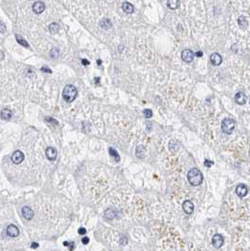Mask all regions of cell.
<instances>
[{
  "mask_svg": "<svg viewBox=\"0 0 250 251\" xmlns=\"http://www.w3.org/2000/svg\"><path fill=\"white\" fill-rule=\"evenodd\" d=\"M6 32V25L2 22H0V33H5Z\"/></svg>",
  "mask_w": 250,
  "mask_h": 251,
  "instance_id": "4316f807",
  "label": "cell"
},
{
  "mask_svg": "<svg viewBox=\"0 0 250 251\" xmlns=\"http://www.w3.org/2000/svg\"><path fill=\"white\" fill-rule=\"evenodd\" d=\"M182 208H184V211L186 214H191L194 211V204L190 200H185L184 204H182Z\"/></svg>",
  "mask_w": 250,
  "mask_h": 251,
  "instance_id": "7c38bea8",
  "label": "cell"
},
{
  "mask_svg": "<svg viewBox=\"0 0 250 251\" xmlns=\"http://www.w3.org/2000/svg\"><path fill=\"white\" fill-rule=\"evenodd\" d=\"M236 194L239 197H244L247 194V187L244 185H239L236 187Z\"/></svg>",
  "mask_w": 250,
  "mask_h": 251,
  "instance_id": "5bb4252c",
  "label": "cell"
},
{
  "mask_svg": "<svg viewBox=\"0 0 250 251\" xmlns=\"http://www.w3.org/2000/svg\"><path fill=\"white\" fill-rule=\"evenodd\" d=\"M86 232H87V230H86V228H80L78 230V233L80 235H85V234H86Z\"/></svg>",
  "mask_w": 250,
  "mask_h": 251,
  "instance_id": "83f0119b",
  "label": "cell"
},
{
  "mask_svg": "<svg viewBox=\"0 0 250 251\" xmlns=\"http://www.w3.org/2000/svg\"><path fill=\"white\" fill-rule=\"evenodd\" d=\"M187 179H188L189 183H191L192 185L198 186V185L202 183L203 175H202L201 171L198 170V168H192L191 170L188 171V174H187Z\"/></svg>",
  "mask_w": 250,
  "mask_h": 251,
  "instance_id": "6da1fadb",
  "label": "cell"
},
{
  "mask_svg": "<svg viewBox=\"0 0 250 251\" xmlns=\"http://www.w3.org/2000/svg\"><path fill=\"white\" fill-rule=\"evenodd\" d=\"M15 38H16L17 42L19 43V44H21V45H23V46H25V47H28V42H26L25 39L22 38L20 35L16 34V35H15Z\"/></svg>",
  "mask_w": 250,
  "mask_h": 251,
  "instance_id": "44dd1931",
  "label": "cell"
},
{
  "mask_svg": "<svg viewBox=\"0 0 250 251\" xmlns=\"http://www.w3.org/2000/svg\"><path fill=\"white\" fill-rule=\"evenodd\" d=\"M100 25H101V28H102L108 29L109 28H111V25H112V23H111L110 20H108V19H104V20L101 21Z\"/></svg>",
  "mask_w": 250,
  "mask_h": 251,
  "instance_id": "ffe728a7",
  "label": "cell"
},
{
  "mask_svg": "<svg viewBox=\"0 0 250 251\" xmlns=\"http://www.w3.org/2000/svg\"><path fill=\"white\" fill-rule=\"evenodd\" d=\"M235 101L238 105H243L246 103V96H245V94L243 92H238L235 95Z\"/></svg>",
  "mask_w": 250,
  "mask_h": 251,
  "instance_id": "4fadbf2b",
  "label": "cell"
},
{
  "mask_svg": "<svg viewBox=\"0 0 250 251\" xmlns=\"http://www.w3.org/2000/svg\"><path fill=\"white\" fill-rule=\"evenodd\" d=\"M22 213H23V216L28 219V220H30V219H32L34 217V212L33 210L28 207V206H25V207L23 208V210H22Z\"/></svg>",
  "mask_w": 250,
  "mask_h": 251,
  "instance_id": "8fae6325",
  "label": "cell"
},
{
  "mask_svg": "<svg viewBox=\"0 0 250 251\" xmlns=\"http://www.w3.org/2000/svg\"><path fill=\"white\" fill-rule=\"evenodd\" d=\"M11 116H12V112H11V110H10V109L4 108V109L1 111V118H2L3 119H6V120L10 119L11 118Z\"/></svg>",
  "mask_w": 250,
  "mask_h": 251,
  "instance_id": "2e32d148",
  "label": "cell"
},
{
  "mask_svg": "<svg viewBox=\"0 0 250 251\" xmlns=\"http://www.w3.org/2000/svg\"><path fill=\"white\" fill-rule=\"evenodd\" d=\"M32 8L36 14H41V13L45 10V5H44V3L42 1H37L33 4Z\"/></svg>",
  "mask_w": 250,
  "mask_h": 251,
  "instance_id": "52a82bcc",
  "label": "cell"
},
{
  "mask_svg": "<svg viewBox=\"0 0 250 251\" xmlns=\"http://www.w3.org/2000/svg\"><path fill=\"white\" fill-rule=\"evenodd\" d=\"M109 153H110L111 156H112V157H114L116 160H117L118 162L120 160V157H119V153H118V151H115L113 148H109Z\"/></svg>",
  "mask_w": 250,
  "mask_h": 251,
  "instance_id": "603a6c76",
  "label": "cell"
},
{
  "mask_svg": "<svg viewBox=\"0 0 250 251\" xmlns=\"http://www.w3.org/2000/svg\"><path fill=\"white\" fill-rule=\"evenodd\" d=\"M30 246H31V248H37L38 246H39V244H37V243H32Z\"/></svg>",
  "mask_w": 250,
  "mask_h": 251,
  "instance_id": "d6a6232c",
  "label": "cell"
},
{
  "mask_svg": "<svg viewBox=\"0 0 250 251\" xmlns=\"http://www.w3.org/2000/svg\"><path fill=\"white\" fill-rule=\"evenodd\" d=\"M82 63H83L84 65H88V64H89V62H88L87 59H83V60H82Z\"/></svg>",
  "mask_w": 250,
  "mask_h": 251,
  "instance_id": "d590c367",
  "label": "cell"
},
{
  "mask_svg": "<svg viewBox=\"0 0 250 251\" xmlns=\"http://www.w3.org/2000/svg\"><path fill=\"white\" fill-rule=\"evenodd\" d=\"M88 242H89V238L88 237H83L82 238V243L84 244V245H87V244H88Z\"/></svg>",
  "mask_w": 250,
  "mask_h": 251,
  "instance_id": "4dcf8cb0",
  "label": "cell"
},
{
  "mask_svg": "<svg viewBox=\"0 0 250 251\" xmlns=\"http://www.w3.org/2000/svg\"><path fill=\"white\" fill-rule=\"evenodd\" d=\"M42 71H46V73H50V74L52 73V71L49 70V69H47V67H42Z\"/></svg>",
  "mask_w": 250,
  "mask_h": 251,
  "instance_id": "1f68e13d",
  "label": "cell"
},
{
  "mask_svg": "<svg viewBox=\"0 0 250 251\" xmlns=\"http://www.w3.org/2000/svg\"><path fill=\"white\" fill-rule=\"evenodd\" d=\"M167 5L170 10H176L180 7V0H168Z\"/></svg>",
  "mask_w": 250,
  "mask_h": 251,
  "instance_id": "9a60e30c",
  "label": "cell"
},
{
  "mask_svg": "<svg viewBox=\"0 0 250 251\" xmlns=\"http://www.w3.org/2000/svg\"><path fill=\"white\" fill-rule=\"evenodd\" d=\"M194 57H195V54L193 53V51L190 50V49H185V50H184L181 53V59L185 62H191L194 59Z\"/></svg>",
  "mask_w": 250,
  "mask_h": 251,
  "instance_id": "5b68a950",
  "label": "cell"
},
{
  "mask_svg": "<svg viewBox=\"0 0 250 251\" xmlns=\"http://www.w3.org/2000/svg\"><path fill=\"white\" fill-rule=\"evenodd\" d=\"M59 50H57L56 48H54L53 50L51 51V53H50V57H52L53 59H56L57 57H59Z\"/></svg>",
  "mask_w": 250,
  "mask_h": 251,
  "instance_id": "d4e9b609",
  "label": "cell"
},
{
  "mask_svg": "<svg viewBox=\"0 0 250 251\" xmlns=\"http://www.w3.org/2000/svg\"><path fill=\"white\" fill-rule=\"evenodd\" d=\"M122 10L126 13H132L133 11V6L129 2H124L122 4Z\"/></svg>",
  "mask_w": 250,
  "mask_h": 251,
  "instance_id": "e0dca14e",
  "label": "cell"
},
{
  "mask_svg": "<svg viewBox=\"0 0 250 251\" xmlns=\"http://www.w3.org/2000/svg\"><path fill=\"white\" fill-rule=\"evenodd\" d=\"M221 128L225 134H231L234 131L235 122L231 119H225L221 123Z\"/></svg>",
  "mask_w": 250,
  "mask_h": 251,
  "instance_id": "3957f363",
  "label": "cell"
},
{
  "mask_svg": "<svg viewBox=\"0 0 250 251\" xmlns=\"http://www.w3.org/2000/svg\"><path fill=\"white\" fill-rule=\"evenodd\" d=\"M210 60H211L212 64L214 66H218L222 63V57L217 53H213L210 57Z\"/></svg>",
  "mask_w": 250,
  "mask_h": 251,
  "instance_id": "9c48e42d",
  "label": "cell"
},
{
  "mask_svg": "<svg viewBox=\"0 0 250 251\" xmlns=\"http://www.w3.org/2000/svg\"><path fill=\"white\" fill-rule=\"evenodd\" d=\"M144 115H145L146 118H151V116H153V111H151L150 109H145Z\"/></svg>",
  "mask_w": 250,
  "mask_h": 251,
  "instance_id": "484cf974",
  "label": "cell"
},
{
  "mask_svg": "<svg viewBox=\"0 0 250 251\" xmlns=\"http://www.w3.org/2000/svg\"><path fill=\"white\" fill-rule=\"evenodd\" d=\"M212 243L215 248H220L223 245V244H224V238L220 234H215L212 240Z\"/></svg>",
  "mask_w": 250,
  "mask_h": 251,
  "instance_id": "8992f818",
  "label": "cell"
},
{
  "mask_svg": "<svg viewBox=\"0 0 250 251\" xmlns=\"http://www.w3.org/2000/svg\"><path fill=\"white\" fill-rule=\"evenodd\" d=\"M60 28V26L59 24L56 23H52L50 25H49V30H50V33L52 34H56L59 32V30Z\"/></svg>",
  "mask_w": 250,
  "mask_h": 251,
  "instance_id": "ac0fdd59",
  "label": "cell"
},
{
  "mask_svg": "<svg viewBox=\"0 0 250 251\" xmlns=\"http://www.w3.org/2000/svg\"><path fill=\"white\" fill-rule=\"evenodd\" d=\"M120 244H121V245H126L127 244V238L125 236H121V238H120Z\"/></svg>",
  "mask_w": 250,
  "mask_h": 251,
  "instance_id": "f546056e",
  "label": "cell"
},
{
  "mask_svg": "<svg viewBox=\"0 0 250 251\" xmlns=\"http://www.w3.org/2000/svg\"><path fill=\"white\" fill-rule=\"evenodd\" d=\"M238 23H239V25H240L241 28H247V21L244 17H243V16L240 17Z\"/></svg>",
  "mask_w": 250,
  "mask_h": 251,
  "instance_id": "7402d4cb",
  "label": "cell"
},
{
  "mask_svg": "<svg viewBox=\"0 0 250 251\" xmlns=\"http://www.w3.org/2000/svg\"><path fill=\"white\" fill-rule=\"evenodd\" d=\"M196 57H202V56H203L202 51H198V52L196 53Z\"/></svg>",
  "mask_w": 250,
  "mask_h": 251,
  "instance_id": "836d02e7",
  "label": "cell"
},
{
  "mask_svg": "<svg viewBox=\"0 0 250 251\" xmlns=\"http://www.w3.org/2000/svg\"><path fill=\"white\" fill-rule=\"evenodd\" d=\"M4 59V53L3 51H0V60H3Z\"/></svg>",
  "mask_w": 250,
  "mask_h": 251,
  "instance_id": "e575fe53",
  "label": "cell"
},
{
  "mask_svg": "<svg viewBox=\"0 0 250 251\" xmlns=\"http://www.w3.org/2000/svg\"><path fill=\"white\" fill-rule=\"evenodd\" d=\"M144 152H145V149L143 146H138L136 148V155L138 156V157H143Z\"/></svg>",
  "mask_w": 250,
  "mask_h": 251,
  "instance_id": "cb8c5ba5",
  "label": "cell"
},
{
  "mask_svg": "<svg viewBox=\"0 0 250 251\" xmlns=\"http://www.w3.org/2000/svg\"><path fill=\"white\" fill-rule=\"evenodd\" d=\"M20 231L15 225H10L7 228V234L10 237H17L19 235Z\"/></svg>",
  "mask_w": 250,
  "mask_h": 251,
  "instance_id": "ba28073f",
  "label": "cell"
},
{
  "mask_svg": "<svg viewBox=\"0 0 250 251\" xmlns=\"http://www.w3.org/2000/svg\"><path fill=\"white\" fill-rule=\"evenodd\" d=\"M77 88L73 85H67L62 91V97L66 102L71 103L75 100V98L77 97Z\"/></svg>",
  "mask_w": 250,
  "mask_h": 251,
  "instance_id": "7a4b0ae2",
  "label": "cell"
},
{
  "mask_svg": "<svg viewBox=\"0 0 250 251\" xmlns=\"http://www.w3.org/2000/svg\"><path fill=\"white\" fill-rule=\"evenodd\" d=\"M45 154H46V157L49 160L54 161V160H56L57 153H56V149H54L53 147H48L47 149L45 150Z\"/></svg>",
  "mask_w": 250,
  "mask_h": 251,
  "instance_id": "30bf717a",
  "label": "cell"
},
{
  "mask_svg": "<svg viewBox=\"0 0 250 251\" xmlns=\"http://www.w3.org/2000/svg\"><path fill=\"white\" fill-rule=\"evenodd\" d=\"M204 165H206V167H208V168H211L212 165H213V161H210V160H206L204 162Z\"/></svg>",
  "mask_w": 250,
  "mask_h": 251,
  "instance_id": "f1b7e54d",
  "label": "cell"
},
{
  "mask_svg": "<svg viewBox=\"0 0 250 251\" xmlns=\"http://www.w3.org/2000/svg\"><path fill=\"white\" fill-rule=\"evenodd\" d=\"M24 158H25V155L21 151H15L11 155V161L16 165L21 164L24 161Z\"/></svg>",
  "mask_w": 250,
  "mask_h": 251,
  "instance_id": "277c9868",
  "label": "cell"
},
{
  "mask_svg": "<svg viewBox=\"0 0 250 251\" xmlns=\"http://www.w3.org/2000/svg\"><path fill=\"white\" fill-rule=\"evenodd\" d=\"M105 216L108 219H113L116 216V212L113 209H107L105 212Z\"/></svg>",
  "mask_w": 250,
  "mask_h": 251,
  "instance_id": "d6986e66",
  "label": "cell"
}]
</instances>
